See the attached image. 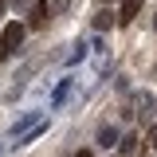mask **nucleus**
<instances>
[{
  "label": "nucleus",
  "instance_id": "f257e3e1",
  "mask_svg": "<svg viewBox=\"0 0 157 157\" xmlns=\"http://www.w3.org/2000/svg\"><path fill=\"white\" fill-rule=\"evenodd\" d=\"M39 134H47V118L39 114V110H24V114L8 126V137H12L16 145H32Z\"/></svg>",
  "mask_w": 157,
  "mask_h": 157
},
{
  "label": "nucleus",
  "instance_id": "f03ea898",
  "mask_svg": "<svg viewBox=\"0 0 157 157\" xmlns=\"http://www.w3.org/2000/svg\"><path fill=\"white\" fill-rule=\"evenodd\" d=\"M20 43H24V24H4V32H0V51L8 55V51H16Z\"/></svg>",
  "mask_w": 157,
  "mask_h": 157
},
{
  "label": "nucleus",
  "instance_id": "7ed1b4c3",
  "mask_svg": "<svg viewBox=\"0 0 157 157\" xmlns=\"http://www.w3.org/2000/svg\"><path fill=\"white\" fill-rule=\"evenodd\" d=\"M98 145H102V149H118V145H122V130L106 122V126L98 130Z\"/></svg>",
  "mask_w": 157,
  "mask_h": 157
},
{
  "label": "nucleus",
  "instance_id": "20e7f679",
  "mask_svg": "<svg viewBox=\"0 0 157 157\" xmlns=\"http://www.w3.org/2000/svg\"><path fill=\"white\" fill-rule=\"evenodd\" d=\"M71 90H75V78H63V82L55 86V94H51V110H63L67 98H71Z\"/></svg>",
  "mask_w": 157,
  "mask_h": 157
},
{
  "label": "nucleus",
  "instance_id": "39448f33",
  "mask_svg": "<svg viewBox=\"0 0 157 157\" xmlns=\"http://www.w3.org/2000/svg\"><path fill=\"white\" fill-rule=\"evenodd\" d=\"M90 55V47L78 39V43H71V51H67V67H75V63H82V59Z\"/></svg>",
  "mask_w": 157,
  "mask_h": 157
},
{
  "label": "nucleus",
  "instance_id": "423d86ee",
  "mask_svg": "<svg viewBox=\"0 0 157 157\" xmlns=\"http://www.w3.org/2000/svg\"><path fill=\"white\" fill-rule=\"evenodd\" d=\"M137 12H141V0H122V12H118V20H122V24H130Z\"/></svg>",
  "mask_w": 157,
  "mask_h": 157
},
{
  "label": "nucleus",
  "instance_id": "0eeeda50",
  "mask_svg": "<svg viewBox=\"0 0 157 157\" xmlns=\"http://www.w3.org/2000/svg\"><path fill=\"white\" fill-rule=\"evenodd\" d=\"M137 110H141V114H153V110H157V98L145 94V90H137Z\"/></svg>",
  "mask_w": 157,
  "mask_h": 157
},
{
  "label": "nucleus",
  "instance_id": "6e6552de",
  "mask_svg": "<svg viewBox=\"0 0 157 157\" xmlns=\"http://www.w3.org/2000/svg\"><path fill=\"white\" fill-rule=\"evenodd\" d=\"M106 28H114V12H110V8H102L94 16V32H106Z\"/></svg>",
  "mask_w": 157,
  "mask_h": 157
},
{
  "label": "nucleus",
  "instance_id": "1a4fd4ad",
  "mask_svg": "<svg viewBox=\"0 0 157 157\" xmlns=\"http://www.w3.org/2000/svg\"><path fill=\"white\" fill-rule=\"evenodd\" d=\"M134 149H137V134H126V137H122V145H118V153L126 157V153H134Z\"/></svg>",
  "mask_w": 157,
  "mask_h": 157
},
{
  "label": "nucleus",
  "instance_id": "9d476101",
  "mask_svg": "<svg viewBox=\"0 0 157 157\" xmlns=\"http://www.w3.org/2000/svg\"><path fill=\"white\" fill-rule=\"evenodd\" d=\"M8 4H12V8H16V12H32V8H36V4H32V0H8Z\"/></svg>",
  "mask_w": 157,
  "mask_h": 157
},
{
  "label": "nucleus",
  "instance_id": "9b49d317",
  "mask_svg": "<svg viewBox=\"0 0 157 157\" xmlns=\"http://www.w3.org/2000/svg\"><path fill=\"white\" fill-rule=\"evenodd\" d=\"M114 90H130V75H118L114 78Z\"/></svg>",
  "mask_w": 157,
  "mask_h": 157
},
{
  "label": "nucleus",
  "instance_id": "f8f14e48",
  "mask_svg": "<svg viewBox=\"0 0 157 157\" xmlns=\"http://www.w3.org/2000/svg\"><path fill=\"white\" fill-rule=\"evenodd\" d=\"M145 137H149V145H157V126H149V134H145Z\"/></svg>",
  "mask_w": 157,
  "mask_h": 157
},
{
  "label": "nucleus",
  "instance_id": "ddd939ff",
  "mask_svg": "<svg viewBox=\"0 0 157 157\" xmlns=\"http://www.w3.org/2000/svg\"><path fill=\"white\" fill-rule=\"evenodd\" d=\"M75 157H94V153H90V149H78V153H75Z\"/></svg>",
  "mask_w": 157,
  "mask_h": 157
}]
</instances>
